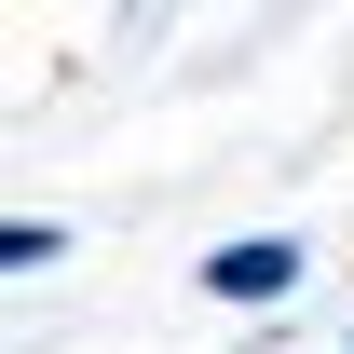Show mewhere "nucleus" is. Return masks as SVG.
Returning <instances> with one entry per match:
<instances>
[{"label": "nucleus", "mask_w": 354, "mask_h": 354, "mask_svg": "<svg viewBox=\"0 0 354 354\" xmlns=\"http://www.w3.org/2000/svg\"><path fill=\"white\" fill-rule=\"evenodd\" d=\"M300 272H313L300 232H232L218 259H205V300H300Z\"/></svg>", "instance_id": "1"}]
</instances>
